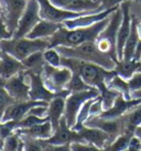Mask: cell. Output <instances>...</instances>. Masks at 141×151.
Instances as JSON below:
<instances>
[{
    "label": "cell",
    "mask_w": 141,
    "mask_h": 151,
    "mask_svg": "<svg viewBox=\"0 0 141 151\" xmlns=\"http://www.w3.org/2000/svg\"><path fill=\"white\" fill-rule=\"evenodd\" d=\"M109 18L110 16L89 27L76 28V29H67L65 27H62L56 33L49 39V47H56V46L72 47L86 42H96L100 32L108 24Z\"/></svg>",
    "instance_id": "6da1fadb"
},
{
    "label": "cell",
    "mask_w": 141,
    "mask_h": 151,
    "mask_svg": "<svg viewBox=\"0 0 141 151\" xmlns=\"http://www.w3.org/2000/svg\"><path fill=\"white\" fill-rule=\"evenodd\" d=\"M62 66L68 67L73 73L78 74L91 87L97 88L100 93L107 87L108 82L117 74L115 71H108L98 64L63 56Z\"/></svg>",
    "instance_id": "7a4b0ae2"
},
{
    "label": "cell",
    "mask_w": 141,
    "mask_h": 151,
    "mask_svg": "<svg viewBox=\"0 0 141 151\" xmlns=\"http://www.w3.org/2000/svg\"><path fill=\"white\" fill-rule=\"evenodd\" d=\"M56 50L63 58L82 60L85 62L95 63L104 67L108 71H115L117 65L116 60H114L110 55L106 54L98 49L96 42H86L77 46H56Z\"/></svg>",
    "instance_id": "3957f363"
},
{
    "label": "cell",
    "mask_w": 141,
    "mask_h": 151,
    "mask_svg": "<svg viewBox=\"0 0 141 151\" xmlns=\"http://www.w3.org/2000/svg\"><path fill=\"white\" fill-rule=\"evenodd\" d=\"M49 49V39L11 38L0 42V50L23 61L29 55Z\"/></svg>",
    "instance_id": "277c9868"
},
{
    "label": "cell",
    "mask_w": 141,
    "mask_h": 151,
    "mask_svg": "<svg viewBox=\"0 0 141 151\" xmlns=\"http://www.w3.org/2000/svg\"><path fill=\"white\" fill-rule=\"evenodd\" d=\"M122 21V11L120 9V6L112 11L109 18V22L106 25L98 38L96 40V45L98 46L101 52L106 54L110 55L112 59L116 60L118 62V56H117V35H118V30Z\"/></svg>",
    "instance_id": "5b68a950"
},
{
    "label": "cell",
    "mask_w": 141,
    "mask_h": 151,
    "mask_svg": "<svg viewBox=\"0 0 141 151\" xmlns=\"http://www.w3.org/2000/svg\"><path fill=\"white\" fill-rule=\"evenodd\" d=\"M72 76L73 72L68 67H54L46 63L41 73V77L46 88L55 94H63L67 92L66 86Z\"/></svg>",
    "instance_id": "8992f818"
},
{
    "label": "cell",
    "mask_w": 141,
    "mask_h": 151,
    "mask_svg": "<svg viewBox=\"0 0 141 151\" xmlns=\"http://www.w3.org/2000/svg\"><path fill=\"white\" fill-rule=\"evenodd\" d=\"M100 95V92L97 88H91L88 91L77 93H70L65 99V111H64V118L66 120L67 125L73 128L76 125L77 116L79 110L83 105L87 101L91 98H96Z\"/></svg>",
    "instance_id": "52a82bcc"
},
{
    "label": "cell",
    "mask_w": 141,
    "mask_h": 151,
    "mask_svg": "<svg viewBox=\"0 0 141 151\" xmlns=\"http://www.w3.org/2000/svg\"><path fill=\"white\" fill-rule=\"evenodd\" d=\"M41 20L40 4L37 0H28L23 14L21 16L18 28L13 33V38H24Z\"/></svg>",
    "instance_id": "ba28073f"
},
{
    "label": "cell",
    "mask_w": 141,
    "mask_h": 151,
    "mask_svg": "<svg viewBox=\"0 0 141 151\" xmlns=\"http://www.w3.org/2000/svg\"><path fill=\"white\" fill-rule=\"evenodd\" d=\"M2 86L14 101L30 99V82L27 71L21 72L9 80H2Z\"/></svg>",
    "instance_id": "9c48e42d"
},
{
    "label": "cell",
    "mask_w": 141,
    "mask_h": 151,
    "mask_svg": "<svg viewBox=\"0 0 141 151\" xmlns=\"http://www.w3.org/2000/svg\"><path fill=\"white\" fill-rule=\"evenodd\" d=\"M84 126L98 128V129L103 130L106 134H109L112 141L118 136H120L126 131V124H124V117L110 119V118H104L101 116H95V117L88 118L87 120L84 122Z\"/></svg>",
    "instance_id": "30bf717a"
},
{
    "label": "cell",
    "mask_w": 141,
    "mask_h": 151,
    "mask_svg": "<svg viewBox=\"0 0 141 151\" xmlns=\"http://www.w3.org/2000/svg\"><path fill=\"white\" fill-rule=\"evenodd\" d=\"M132 2L130 0L121 2L120 9L122 11V21L118 30V35H117V56L118 61L122 60L124 55V44L128 40L131 31V22H132V16H131V9H132Z\"/></svg>",
    "instance_id": "8fae6325"
},
{
    "label": "cell",
    "mask_w": 141,
    "mask_h": 151,
    "mask_svg": "<svg viewBox=\"0 0 141 151\" xmlns=\"http://www.w3.org/2000/svg\"><path fill=\"white\" fill-rule=\"evenodd\" d=\"M40 4V16L41 19L47 20V21L58 22V23H63L68 19H74L79 16H83L89 12L77 13L68 10H64L58 7H55L54 4H51L50 0H37ZM91 12H100V11H91Z\"/></svg>",
    "instance_id": "7c38bea8"
},
{
    "label": "cell",
    "mask_w": 141,
    "mask_h": 151,
    "mask_svg": "<svg viewBox=\"0 0 141 151\" xmlns=\"http://www.w3.org/2000/svg\"><path fill=\"white\" fill-rule=\"evenodd\" d=\"M2 2V18L8 29L14 33L18 23L23 14L28 0H1Z\"/></svg>",
    "instance_id": "4fadbf2b"
},
{
    "label": "cell",
    "mask_w": 141,
    "mask_h": 151,
    "mask_svg": "<svg viewBox=\"0 0 141 151\" xmlns=\"http://www.w3.org/2000/svg\"><path fill=\"white\" fill-rule=\"evenodd\" d=\"M27 73H28L30 82V99H32V101H42L50 103L54 97L58 96V95L68 96L70 94L68 91L63 93V94H55V93L51 92L50 89L46 88V86L43 83L41 74H37V73H32V72L28 71H27Z\"/></svg>",
    "instance_id": "5bb4252c"
},
{
    "label": "cell",
    "mask_w": 141,
    "mask_h": 151,
    "mask_svg": "<svg viewBox=\"0 0 141 151\" xmlns=\"http://www.w3.org/2000/svg\"><path fill=\"white\" fill-rule=\"evenodd\" d=\"M46 143H50L53 146H63V145H70L72 142H84L78 131H75L67 125L65 118L63 117L60 122V125L54 130L52 137L44 140Z\"/></svg>",
    "instance_id": "9a60e30c"
},
{
    "label": "cell",
    "mask_w": 141,
    "mask_h": 151,
    "mask_svg": "<svg viewBox=\"0 0 141 151\" xmlns=\"http://www.w3.org/2000/svg\"><path fill=\"white\" fill-rule=\"evenodd\" d=\"M40 105H49V103L42 101H32V99L25 101H14L6 110L2 122H19L30 113L31 109Z\"/></svg>",
    "instance_id": "2e32d148"
},
{
    "label": "cell",
    "mask_w": 141,
    "mask_h": 151,
    "mask_svg": "<svg viewBox=\"0 0 141 151\" xmlns=\"http://www.w3.org/2000/svg\"><path fill=\"white\" fill-rule=\"evenodd\" d=\"M25 70L22 61L16 59L14 56L8 54L6 52H1L0 56V78L1 80H9L12 76Z\"/></svg>",
    "instance_id": "e0dca14e"
},
{
    "label": "cell",
    "mask_w": 141,
    "mask_h": 151,
    "mask_svg": "<svg viewBox=\"0 0 141 151\" xmlns=\"http://www.w3.org/2000/svg\"><path fill=\"white\" fill-rule=\"evenodd\" d=\"M78 132L84 142L91 143L96 147L103 148V149H105L112 141L109 134L98 128L83 126L78 130Z\"/></svg>",
    "instance_id": "ac0fdd59"
},
{
    "label": "cell",
    "mask_w": 141,
    "mask_h": 151,
    "mask_svg": "<svg viewBox=\"0 0 141 151\" xmlns=\"http://www.w3.org/2000/svg\"><path fill=\"white\" fill-rule=\"evenodd\" d=\"M140 103H141V98H138V99H127L122 95H120L116 99V101H115V104H114V106H112V108L104 110L99 116H101V117L104 118H110V119L122 117L128 110H130V109L132 108L133 106L138 105Z\"/></svg>",
    "instance_id": "d6986e66"
},
{
    "label": "cell",
    "mask_w": 141,
    "mask_h": 151,
    "mask_svg": "<svg viewBox=\"0 0 141 151\" xmlns=\"http://www.w3.org/2000/svg\"><path fill=\"white\" fill-rule=\"evenodd\" d=\"M62 27H64L63 23H58V22L47 21L41 19L37 22V24L31 30L27 38L29 39H50L52 35L58 32Z\"/></svg>",
    "instance_id": "ffe728a7"
},
{
    "label": "cell",
    "mask_w": 141,
    "mask_h": 151,
    "mask_svg": "<svg viewBox=\"0 0 141 151\" xmlns=\"http://www.w3.org/2000/svg\"><path fill=\"white\" fill-rule=\"evenodd\" d=\"M67 96L64 95H58L54 97L53 99L49 103L47 106V117L49 120L52 124L53 129L55 130L60 125L61 119L64 117V111H65V99Z\"/></svg>",
    "instance_id": "44dd1931"
},
{
    "label": "cell",
    "mask_w": 141,
    "mask_h": 151,
    "mask_svg": "<svg viewBox=\"0 0 141 151\" xmlns=\"http://www.w3.org/2000/svg\"><path fill=\"white\" fill-rule=\"evenodd\" d=\"M131 16H132V22H131V31H130V35H129L127 42L124 44V55H122V60L124 61H130L133 60L136 51H137L138 44L140 41L139 34L137 31V13L131 9Z\"/></svg>",
    "instance_id": "7402d4cb"
},
{
    "label": "cell",
    "mask_w": 141,
    "mask_h": 151,
    "mask_svg": "<svg viewBox=\"0 0 141 151\" xmlns=\"http://www.w3.org/2000/svg\"><path fill=\"white\" fill-rule=\"evenodd\" d=\"M16 132H18L19 134H24V136L31 137V138L39 139V140H46L50 137H52L54 129L50 120H46L44 122L34 125V126L30 127V128L18 129L16 130Z\"/></svg>",
    "instance_id": "603a6c76"
},
{
    "label": "cell",
    "mask_w": 141,
    "mask_h": 151,
    "mask_svg": "<svg viewBox=\"0 0 141 151\" xmlns=\"http://www.w3.org/2000/svg\"><path fill=\"white\" fill-rule=\"evenodd\" d=\"M141 61H136V60H130V61H118V63L116 65L115 72L117 73V75H119L120 77L128 81L131 76L139 71Z\"/></svg>",
    "instance_id": "cb8c5ba5"
},
{
    "label": "cell",
    "mask_w": 141,
    "mask_h": 151,
    "mask_svg": "<svg viewBox=\"0 0 141 151\" xmlns=\"http://www.w3.org/2000/svg\"><path fill=\"white\" fill-rule=\"evenodd\" d=\"M43 52L44 51L35 52V53L29 55L27 59L22 61L27 71L37 73V74H41L42 71H43V67L45 65V60L43 56Z\"/></svg>",
    "instance_id": "d4e9b609"
},
{
    "label": "cell",
    "mask_w": 141,
    "mask_h": 151,
    "mask_svg": "<svg viewBox=\"0 0 141 151\" xmlns=\"http://www.w3.org/2000/svg\"><path fill=\"white\" fill-rule=\"evenodd\" d=\"M122 117L126 124V131H132L135 134V129L141 125V103L133 106Z\"/></svg>",
    "instance_id": "484cf974"
},
{
    "label": "cell",
    "mask_w": 141,
    "mask_h": 151,
    "mask_svg": "<svg viewBox=\"0 0 141 151\" xmlns=\"http://www.w3.org/2000/svg\"><path fill=\"white\" fill-rule=\"evenodd\" d=\"M107 87L112 88L117 92H119L127 99H131V92H130V88H129L128 81L120 77L119 75H115L112 80L108 82Z\"/></svg>",
    "instance_id": "4316f807"
},
{
    "label": "cell",
    "mask_w": 141,
    "mask_h": 151,
    "mask_svg": "<svg viewBox=\"0 0 141 151\" xmlns=\"http://www.w3.org/2000/svg\"><path fill=\"white\" fill-rule=\"evenodd\" d=\"M133 134H135L132 131H124V134L118 136L114 141L109 143L105 149H106V151H124L126 149H128L129 142H130Z\"/></svg>",
    "instance_id": "83f0119b"
},
{
    "label": "cell",
    "mask_w": 141,
    "mask_h": 151,
    "mask_svg": "<svg viewBox=\"0 0 141 151\" xmlns=\"http://www.w3.org/2000/svg\"><path fill=\"white\" fill-rule=\"evenodd\" d=\"M121 94L119 92H117L115 89L109 87H106L100 93V99H101V105H103V109L107 110V109L112 108L115 101L118 97L120 96Z\"/></svg>",
    "instance_id": "f1b7e54d"
},
{
    "label": "cell",
    "mask_w": 141,
    "mask_h": 151,
    "mask_svg": "<svg viewBox=\"0 0 141 151\" xmlns=\"http://www.w3.org/2000/svg\"><path fill=\"white\" fill-rule=\"evenodd\" d=\"M93 87H91L89 85L85 82V81L76 73H73V76L70 81L68 82V84L66 86V89L70 93H77V92H84V91H88L91 89Z\"/></svg>",
    "instance_id": "f546056e"
},
{
    "label": "cell",
    "mask_w": 141,
    "mask_h": 151,
    "mask_svg": "<svg viewBox=\"0 0 141 151\" xmlns=\"http://www.w3.org/2000/svg\"><path fill=\"white\" fill-rule=\"evenodd\" d=\"M22 147V139L18 132L9 134L2 141V151H19Z\"/></svg>",
    "instance_id": "4dcf8cb0"
},
{
    "label": "cell",
    "mask_w": 141,
    "mask_h": 151,
    "mask_svg": "<svg viewBox=\"0 0 141 151\" xmlns=\"http://www.w3.org/2000/svg\"><path fill=\"white\" fill-rule=\"evenodd\" d=\"M45 63L54 67L62 66V55L55 47H49L43 52Z\"/></svg>",
    "instance_id": "1f68e13d"
},
{
    "label": "cell",
    "mask_w": 141,
    "mask_h": 151,
    "mask_svg": "<svg viewBox=\"0 0 141 151\" xmlns=\"http://www.w3.org/2000/svg\"><path fill=\"white\" fill-rule=\"evenodd\" d=\"M13 98L8 94L6 88L2 86V82L0 83V122H2V118L4 116L6 110L11 104H13Z\"/></svg>",
    "instance_id": "d6a6232c"
},
{
    "label": "cell",
    "mask_w": 141,
    "mask_h": 151,
    "mask_svg": "<svg viewBox=\"0 0 141 151\" xmlns=\"http://www.w3.org/2000/svg\"><path fill=\"white\" fill-rule=\"evenodd\" d=\"M23 145V151H43L41 140L34 139L24 134H20Z\"/></svg>",
    "instance_id": "836d02e7"
},
{
    "label": "cell",
    "mask_w": 141,
    "mask_h": 151,
    "mask_svg": "<svg viewBox=\"0 0 141 151\" xmlns=\"http://www.w3.org/2000/svg\"><path fill=\"white\" fill-rule=\"evenodd\" d=\"M70 148L73 151H106V149L103 148H98L88 142H72L70 143Z\"/></svg>",
    "instance_id": "e575fe53"
},
{
    "label": "cell",
    "mask_w": 141,
    "mask_h": 151,
    "mask_svg": "<svg viewBox=\"0 0 141 151\" xmlns=\"http://www.w3.org/2000/svg\"><path fill=\"white\" fill-rule=\"evenodd\" d=\"M129 88L130 92H137L139 89H141V71H138L133 74L130 78L128 80Z\"/></svg>",
    "instance_id": "d590c367"
},
{
    "label": "cell",
    "mask_w": 141,
    "mask_h": 151,
    "mask_svg": "<svg viewBox=\"0 0 141 151\" xmlns=\"http://www.w3.org/2000/svg\"><path fill=\"white\" fill-rule=\"evenodd\" d=\"M11 38H13V33L8 29V27L4 22V19L1 16L0 17V42Z\"/></svg>",
    "instance_id": "8d00e7d4"
},
{
    "label": "cell",
    "mask_w": 141,
    "mask_h": 151,
    "mask_svg": "<svg viewBox=\"0 0 141 151\" xmlns=\"http://www.w3.org/2000/svg\"><path fill=\"white\" fill-rule=\"evenodd\" d=\"M43 151H73L70 145H63V146H53L50 143H46L44 140H41Z\"/></svg>",
    "instance_id": "74e56055"
},
{
    "label": "cell",
    "mask_w": 141,
    "mask_h": 151,
    "mask_svg": "<svg viewBox=\"0 0 141 151\" xmlns=\"http://www.w3.org/2000/svg\"><path fill=\"white\" fill-rule=\"evenodd\" d=\"M129 151H141V139L133 134L128 146Z\"/></svg>",
    "instance_id": "f35d334b"
},
{
    "label": "cell",
    "mask_w": 141,
    "mask_h": 151,
    "mask_svg": "<svg viewBox=\"0 0 141 151\" xmlns=\"http://www.w3.org/2000/svg\"><path fill=\"white\" fill-rule=\"evenodd\" d=\"M50 1L55 7H58V8L64 9V10H66L67 6L72 2V0H50Z\"/></svg>",
    "instance_id": "ab89813d"
},
{
    "label": "cell",
    "mask_w": 141,
    "mask_h": 151,
    "mask_svg": "<svg viewBox=\"0 0 141 151\" xmlns=\"http://www.w3.org/2000/svg\"><path fill=\"white\" fill-rule=\"evenodd\" d=\"M140 59H141V40L139 41V44H138L137 51H136V54H135L133 60H136V61H140Z\"/></svg>",
    "instance_id": "60d3db41"
},
{
    "label": "cell",
    "mask_w": 141,
    "mask_h": 151,
    "mask_svg": "<svg viewBox=\"0 0 141 151\" xmlns=\"http://www.w3.org/2000/svg\"><path fill=\"white\" fill-rule=\"evenodd\" d=\"M138 98H141V89L131 93V99H138Z\"/></svg>",
    "instance_id": "b9f144b4"
},
{
    "label": "cell",
    "mask_w": 141,
    "mask_h": 151,
    "mask_svg": "<svg viewBox=\"0 0 141 151\" xmlns=\"http://www.w3.org/2000/svg\"><path fill=\"white\" fill-rule=\"evenodd\" d=\"M135 136H137L138 138L141 139V125L140 126H138L136 129H135Z\"/></svg>",
    "instance_id": "7bdbcfd3"
},
{
    "label": "cell",
    "mask_w": 141,
    "mask_h": 151,
    "mask_svg": "<svg viewBox=\"0 0 141 151\" xmlns=\"http://www.w3.org/2000/svg\"><path fill=\"white\" fill-rule=\"evenodd\" d=\"M2 16V2H1V0H0V17Z\"/></svg>",
    "instance_id": "ee69618b"
},
{
    "label": "cell",
    "mask_w": 141,
    "mask_h": 151,
    "mask_svg": "<svg viewBox=\"0 0 141 151\" xmlns=\"http://www.w3.org/2000/svg\"><path fill=\"white\" fill-rule=\"evenodd\" d=\"M19 151H23V145H22V147H21V149Z\"/></svg>",
    "instance_id": "f6af8a7d"
},
{
    "label": "cell",
    "mask_w": 141,
    "mask_h": 151,
    "mask_svg": "<svg viewBox=\"0 0 141 151\" xmlns=\"http://www.w3.org/2000/svg\"><path fill=\"white\" fill-rule=\"evenodd\" d=\"M93 1H96V2H100V0H93Z\"/></svg>",
    "instance_id": "bcb514c9"
},
{
    "label": "cell",
    "mask_w": 141,
    "mask_h": 151,
    "mask_svg": "<svg viewBox=\"0 0 141 151\" xmlns=\"http://www.w3.org/2000/svg\"><path fill=\"white\" fill-rule=\"evenodd\" d=\"M1 52H2V51H1V50H0V56H1Z\"/></svg>",
    "instance_id": "7dc6e473"
},
{
    "label": "cell",
    "mask_w": 141,
    "mask_h": 151,
    "mask_svg": "<svg viewBox=\"0 0 141 151\" xmlns=\"http://www.w3.org/2000/svg\"><path fill=\"white\" fill-rule=\"evenodd\" d=\"M1 82H2V80H1V78H0V83H1Z\"/></svg>",
    "instance_id": "c3c4849f"
},
{
    "label": "cell",
    "mask_w": 141,
    "mask_h": 151,
    "mask_svg": "<svg viewBox=\"0 0 141 151\" xmlns=\"http://www.w3.org/2000/svg\"><path fill=\"white\" fill-rule=\"evenodd\" d=\"M124 151H129V150H128V149H126V150H124Z\"/></svg>",
    "instance_id": "681fc988"
},
{
    "label": "cell",
    "mask_w": 141,
    "mask_h": 151,
    "mask_svg": "<svg viewBox=\"0 0 141 151\" xmlns=\"http://www.w3.org/2000/svg\"><path fill=\"white\" fill-rule=\"evenodd\" d=\"M139 2H141V0H139Z\"/></svg>",
    "instance_id": "f907efd6"
},
{
    "label": "cell",
    "mask_w": 141,
    "mask_h": 151,
    "mask_svg": "<svg viewBox=\"0 0 141 151\" xmlns=\"http://www.w3.org/2000/svg\"><path fill=\"white\" fill-rule=\"evenodd\" d=\"M0 151H2V149H1V150H0Z\"/></svg>",
    "instance_id": "816d5d0a"
},
{
    "label": "cell",
    "mask_w": 141,
    "mask_h": 151,
    "mask_svg": "<svg viewBox=\"0 0 141 151\" xmlns=\"http://www.w3.org/2000/svg\"><path fill=\"white\" fill-rule=\"evenodd\" d=\"M140 61H141V59H140Z\"/></svg>",
    "instance_id": "f5cc1de1"
},
{
    "label": "cell",
    "mask_w": 141,
    "mask_h": 151,
    "mask_svg": "<svg viewBox=\"0 0 141 151\" xmlns=\"http://www.w3.org/2000/svg\"><path fill=\"white\" fill-rule=\"evenodd\" d=\"M0 150H1V149H0Z\"/></svg>",
    "instance_id": "db71d44e"
}]
</instances>
